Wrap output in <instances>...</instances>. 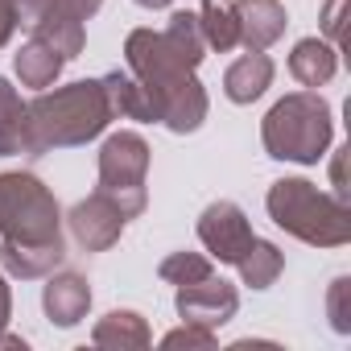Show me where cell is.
<instances>
[{"instance_id": "5b68a950", "label": "cell", "mask_w": 351, "mask_h": 351, "mask_svg": "<svg viewBox=\"0 0 351 351\" xmlns=\"http://www.w3.org/2000/svg\"><path fill=\"white\" fill-rule=\"evenodd\" d=\"M330 136H335L330 104L318 91H293V95L277 99L261 124V141H265L269 157L298 161V165H314L326 153Z\"/></svg>"}, {"instance_id": "ac0fdd59", "label": "cell", "mask_w": 351, "mask_h": 351, "mask_svg": "<svg viewBox=\"0 0 351 351\" xmlns=\"http://www.w3.org/2000/svg\"><path fill=\"white\" fill-rule=\"evenodd\" d=\"M236 269H240L244 285H252V289H269V285L281 277L285 256H281V248H277V244H269V240H252V244H248V252L236 261Z\"/></svg>"}, {"instance_id": "30bf717a", "label": "cell", "mask_w": 351, "mask_h": 351, "mask_svg": "<svg viewBox=\"0 0 351 351\" xmlns=\"http://www.w3.org/2000/svg\"><path fill=\"white\" fill-rule=\"evenodd\" d=\"M232 9H236V29L244 50H269L289 25L281 0H232Z\"/></svg>"}, {"instance_id": "3957f363", "label": "cell", "mask_w": 351, "mask_h": 351, "mask_svg": "<svg viewBox=\"0 0 351 351\" xmlns=\"http://www.w3.org/2000/svg\"><path fill=\"white\" fill-rule=\"evenodd\" d=\"M112 120L99 79H79L58 91H42L29 104V124L42 149H75L95 141Z\"/></svg>"}, {"instance_id": "cb8c5ba5", "label": "cell", "mask_w": 351, "mask_h": 351, "mask_svg": "<svg viewBox=\"0 0 351 351\" xmlns=\"http://www.w3.org/2000/svg\"><path fill=\"white\" fill-rule=\"evenodd\" d=\"M343 9H347V0H326V9H322V34L335 50L343 46Z\"/></svg>"}, {"instance_id": "f1b7e54d", "label": "cell", "mask_w": 351, "mask_h": 351, "mask_svg": "<svg viewBox=\"0 0 351 351\" xmlns=\"http://www.w3.org/2000/svg\"><path fill=\"white\" fill-rule=\"evenodd\" d=\"M136 5H141V9H165L169 0H136Z\"/></svg>"}, {"instance_id": "4316f807", "label": "cell", "mask_w": 351, "mask_h": 351, "mask_svg": "<svg viewBox=\"0 0 351 351\" xmlns=\"http://www.w3.org/2000/svg\"><path fill=\"white\" fill-rule=\"evenodd\" d=\"M343 165H347V149H335V161H330V182H335V195L347 199V178H343Z\"/></svg>"}, {"instance_id": "6da1fadb", "label": "cell", "mask_w": 351, "mask_h": 351, "mask_svg": "<svg viewBox=\"0 0 351 351\" xmlns=\"http://www.w3.org/2000/svg\"><path fill=\"white\" fill-rule=\"evenodd\" d=\"M66 256L62 211L34 173H0V265L21 281L50 277Z\"/></svg>"}, {"instance_id": "2e32d148", "label": "cell", "mask_w": 351, "mask_h": 351, "mask_svg": "<svg viewBox=\"0 0 351 351\" xmlns=\"http://www.w3.org/2000/svg\"><path fill=\"white\" fill-rule=\"evenodd\" d=\"M91 343L112 347V351H141V347H149V326L136 310H112L95 322Z\"/></svg>"}, {"instance_id": "ffe728a7", "label": "cell", "mask_w": 351, "mask_h": 351, "mask_svg": "<svg viewBox=\"0 0 351 351\" xmlns=\"http://www.w3.org/2000/svg\"><path fill=\"white\" fill-rule=\"evenodd\" d=\"M199 29L207 38V50H232L240 46V29H236V9L232 0H203L199 9Z\"/></svg>"}, {"instance_id": "484cf974", "label": "cell", "mask_w": 351, "mask_h": 351, "mask_svg": "<svg viewBox=\"0 0 351 351\" xmlns=\"http://www.w3.org/2000/svg\"><path fill=\"white\" fill-rule=\"evenodd\" d=\"M54 5H62L66 13H75L79 21H91L99 9H104V0H54Z\"/></svg>"}, {"instance_id": "8fae6325", "label": "cell", "mask_w": 351, "mask_h": 351, "mask_svg": "<svg viewBox=\"0 0 351 351\" xmlns=\"http://www.w3.org/2000/svg\"><path fill=\"white\" fill-rule=\"evenodd\" d=\"M42 157L46 149L34 136L29 124V104H21V95L9 87V79L0 75V157Z\"/></svg>"}, {"instance_id": "277c9868", "label": "cell", "mask_w": 351, "mask_h": 351, "mask_svg": "<svg viewBox=\"0 0 351 351\" xmlns=\"http://www.w3.org/2000/svg\"><path fill=\"white\" fill-rule=\"evenodd\" d=\"M277 228H285L293 240L314 248H343L351 240V207L339 195H322L306 178H281L269 186L265 199Z\"/></svg>"}, {"instance_id": "9a60e30c", "label": "cell", "mask_w": 351, "mask_h": 351, "mask_svg": "<svg viewBox=\"0 0 351 351\" xmlns=\"http://www.w3.org/2000/svg\"><path fill=\"white\" fill-rule=\"evenodd\" d=\"M99 83H104V95H108V108H112V116L141 120V124H153V120H161V116H157V104L149 99V91H145V87H141L132 75H120V71H112V75H104Z\"/></svg>"}, {"instance_id": "603a6c76", "label": "cell", "mask_w": 351, "mask_h": 351, "mask_svg": "<svg viewBox=\"0 0 351 351\" xmlns=\"http://www.w3.org/2000/svg\"><path fill=\"white\" fill-rule=\"evenodd\" d=\"M161 347H215V330L186 322V326H178V330H169V335L161 339Z\"/></svg>"}, {"instance_id": "52a82bcc", "label": "cell", "mask_w": 351, "mask_h": 351, "mask_svg": "<svg viewBox=\"0 0 351 351\" xmlns=\"http://www.w3.org/2000/svg\"><path fill=\"white\" fill-rule=\"evenodd\" d=\"M66 223H71V236L79 240V248H83V252H108V248L124 236L128 215L120 211V203H116L112 195L95 191L91 199H83V203H75V207H71Z\"/></svg>"}, {"instance_id": "9c48e42d", "label": "cell", "mask_w": 351, "mask_h": 351, "mask_svg": "<svg viewBox=\"0 0 351 351\" xmlns=\"http://www.w3.org/2000/svg\"><path fill=\"white\" fill-rule=\"evenodd\" d=\"M173 306H178V314H182L186 322L215 330V326H223V322L236 318L240 293H236V285H228L223 277L211 273V277H203V281L178 285V298H173Z\"/></svg>"}, {"instance_id": "44dd1931", "label": "cell", "mask_w": 351, "mask_h": 351, "mask_svg": "<svg viewBox=\"0 0 351 351\" xmlns=\"http://www.w3.org/2000/svg\"><path fill=\"white\" fill-rule=\"evenodd\" d=\"M157 273H161V281H169V285H191V281L211 277L215 269H211V261H207L203 252H169Z\"/></svg>"}, {"instance_id": "ba28073f", "label": "cell", "mask_w": 351, "mask_h": 351, "mask_svg": "<svg viewBox=\"0 0 351 351\" xmlns=\"http://www.w3.org/2000/svg\"><path fill=\"white\" fill-rule=\"evenodd\" d=\"M199 240H203V248H207L215 261L236 265V261L248 252V244H252L256 236H252L248 215H244L232 199H219V203H211V207L199 215Z\"/></svg>"}, {"instance_id": "e0dca14e", "label": "cell", "mask_w": 351, "mask_h": 351, "mask_svg": "<svg viewBox=\"0 0 351 351\" xmlns=\"http://www.w3.org/2000/svg\"><path fill=\"white\" fill-rule=\"evenodd\" d=\"M17 79L25 83V87H50L58 75H62V66H66V58L54 50V46H46L42 38H29L21 50H17Z\"/></svg>"}, {"instance_id": "8992f818", "label": "cell", "mask_w": 351, "mask_h": 351, "mask_svg": "<svg viewBox=\"0 0 351 351\" xmlns=\"http://www.w3.org/2000/svg\"><path fill=\"white\" fill-rule=\"evenodd\" d=\"M145 173H149V145L141 132H112L99 149V191L120 203L128 219L145 211Z\"/></svg>"}, {"instance_id": "5bb4252c", "label": "cell", "mask_w": 351, "mask_h": 351, "mask_svg": "<svg viewBox=\"0 0 351 351\" xmlns=\"http://www.w3.org/2000/svg\"><path fill=\"white\" fill-rule=\"evenodd\" d=\"M339 71V50L330 42H318V38H302L289 54V75L302 83V87H322L330 83Z\"/></svg>"}, {"instance_id": "f546056e", "label": "cell", "mask_w": 351, "mask_h": 351, "mask_svg": "<svg viewBox=\"0 0 351 351\" xmlns=\"http://www.w3.org/2000/svg\"><path fill=\"white\" fill-rule=\"evenodd\" d=\"M17 5H21V0H17Z\"/></svg>"}, {"instance_id": "d6986e66", "label": "cell", "mask_w": 351, "mask_h": 351, "mask_svg": "<svg viewBox=\"0 0 351 351\" xmlns=\"http://www.w3.org/2000/svg\"><path fill=\"white\" fill-rule=\"evenodd\" d=\"M161 38L169 42L173 54H178L186 66H195V71H199V62L207 58V38H203V29H199V13H173L169 25L161 29Z\"/></svg>"}, {"instance_id": "7c38bea8", "label": "cell", "mask_w": 351, "mask_h": 351, "mask_svg": "<svg viewBox=\"0 0 351 351\" xmlns=\"http://www.w3.org/2000/svg\"><path fill=\"white\" fill-rule=\"evenodd\" d=\"M42 306H46V314H50L54 326L83 322L87 310H91V285H87V277H79V273H50V281L42 289Z\"/></svg>"}, {"instance_id": "7402d4cb", "label": "cell", "mask_w": 351, "mask_h": 351, "mask_svg": "<svg viewBox=\"0 0 351 351\" xmlns=\"http://www.w3.org/2000/svg\"><path fill=\"white\" fill-rule=\"evenodd\" d=\"M326 318L339 335H351V277H335L326 293Z\"/></svg>"}, {"instance_id": "4fadbf2b", "label": "cell", "mask_w": 351, "mask_h": 351, "mask_svg": "<svg viewBox=\"0 0 351 351\" xmlns=\"http://www.w3.org/2000/svg\"><path fill=\"white\" fill-rule=\"evenodd\" d=\"M273 83V58L265 50H248L244 58H236L223 75V95L232 104H252L269 91Z\"/></svg>"}, {"instance_id": "7a4b0ae2", "label": "cell", "mask_w": 351, "mask_h": 351, "mask_svg": "<svg viewBox=\"0 0 351 351\" xmlns=\"http://www.w3.org/2000/svg\"><path fill=\"white\" fill-rule=\"evenodd\" d=\"M128 75L149 91L157 104V116L173 132H195L207 120V91L195 79V66H186L178 54L169 50V42L153 29H132L124 42Z\"/></svg>"}, {"instance_id": "83f0119b", "label": "cell", "mask_w": 351, "mask_h": 351, "mask_svg": "<svg viewBox=\"0 0 351 351\" xmlns=\"http://www.w3.org/2000/svg\"><path fill=\"white\" fill-rule=\"evenodd\" d=\"M9 314H13V293L5 285V273H0V330L9 326Z\"/></svg>"}, {"instance_id": "d4e9b609", "label": "cell", "mask_w": 351, "mask_h": 351, "mask_svg": "<svg viewBox=\"0 0 351 351\" xmlns=\"http://www.w3.org/2000/svg\"><path fill=\"white\" fill-rule=\"evenodd\" d=\"M17 21H21V9H17V0H0V50L9 46V38H13Z\"/></svg>"}]
</instances>
